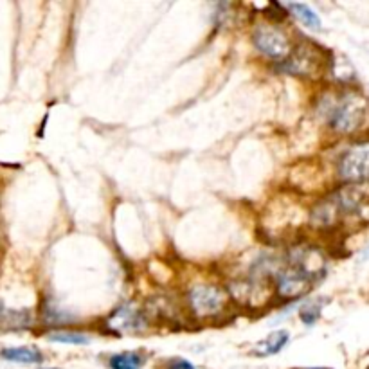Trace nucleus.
I'll return each mask as SVG.
<instances>
[{
  "label": "nucleus",
  "mask_w": 369,
  "mask_h": 369,
  "mask_svg": "<svg viewBox=\"0 0 369 369\" xmlns=\"http://www.w3.org/2000/svg\"><path fill=\"white\" fill-rule=\"evenodd\" d=\"M365 99L357 94H344L330 112V123L337 132L351 133L364 123Z\"/></svg>",
  "instance_id": "nucleus-1"
},
{
  "label": "nucleus",
  "mask_w": 369,
  "mask_h": 369,
  "mask_svg": "<svg viewBox=\"0 0 369 369\" xmlns=\"http://www.w3.org/2000/svg\"><path fill=\"white\" fill-rule=\"evenodd\" d=\"M187 299H189V306L193 310V313L197 317H200V319L218 316L225 308V303H227L225 292H222L217 286L209 285L193 286L189 290V297Z\"/></svg>",
  "instance_id": "nucleus-2"
},
{
  "label": "nucleus",
  "mask_w": 369,
  "mask_h": 369,
  "mask_svg": "<svg viewBox=\"0 0 369 369\" xmlns=\"http://www.w3.org/2000/svg\"><path fill=\"white\" fill-rule=\"evenodd\" d=\"M252 38H254V46L272 60H286L292 53L289 36L274 26H258Z\"/></svg>",
  "instance_id": "nucleus-3"
},
{
  "label": "nucleus",
  "mask_w": 369,
  "mask_h": 369,
  "mask_svg": "<svg viewBox=\"0 0 369 369\" xmlns=\"http://www.w3.org/2000/svg\"><path fill=\"white\" fill-rule=\"evenodd\" d=\"M369 146L368 142H358L348 150L339 162V175L350 182H362L368 177Z\"/></svg>",
  "instance_id": "nucleus-4"
},
{
  "label": "nucleus",
  "mask_w": 369,
  "mask_h": 369,
  "mask_svg": "<svg viewBox=\"0 0 369 369\" xmlns=\"http://www.w3.org/2000/svg\"><path fill=\"white\" fill-rule=\"evenodd\" d=\"M108 328L115 333H132V331H141L146 328V319L141 312L133 305L121 306L115 310L108 319Z\"/></svg>",
  "instance_id": "nucleus-5"
},
{
  "label": "nucleus",
  "mask_w": 369,
  "mask_h": 369,
  "mask_svg": "<svg viewBox=\"0 0 369 369\" xmlns=\"http://www.w3.org/2000/svg\"><path fill=\"white\" fill-rule=\"evenodd\" d=\"M313 279L306 276L305 272L299 271L297 266H290L285 272H281L278 278V290L283 297H301L308 292Z\"/></svg>",
  "instance_id": "nucleus-6"
},
{
  "label": "nucleus",
  "mask_w": 369,
  "mask_h": 369,
  "mask_svg": "<svg viewBox=\"0 0 369 369\" xmlns=\"http://www.w3.org/2000/svg\"><path fill=\"white\" fill-rule=\"evenodd\" d=\"M286 60L289 61H286L285 69L293 74H312V71L317 67L316 54L306 47H301L293 56H289Z\"/></svg>",
  "instance_id": "nucleus-7"
},
{
  "label": "nucleus",
  "mask_w": 369,
  "mask_h": 369,
  "mask_svg": "<svg viewBox=\"0 0 369 369\" xmlns=\"http://www.w3.org/2000/svg\"><path fill=\"white\" fill-rule=\"evenodd\" d=\"M0 357L8 362H15V364H40L43 358L42 351L33 346L4 348L0 351Z\"/></svg>",
  "instance_id": "nucleus-8"
},
{
  "label": "nucleus",
  "mask_w": 369,
  "mask_h": 369,
  "mask_svg": "<svg viewBox=\"0 0 369 369\" xmlns=\"http://www.w3.org/2000/svg\"><path fill=\"white\" fill-rule=\"evenodd\" d=\"M31 326V316L26 310H11L6 308L2 303H0V328L2 330H26Z\"/></svg>",
  "instance_id": "nucleus-9"
},
{
  "label": "nucleus",
  "mask_w": 369,
  "mask_h": 369,
  "mask_svg": "<svg viewBox=\"0 0 369 369\" xmlns=\"http://www.w3.org/2000/svg\"><path fill=\"white\" fill-rule=\"evenodd\" d=\"M289 337L290 335L286 330L272 331L266 339L259 341L252 351H254V355H258V357H271V355L279 353V351L285 348V344L289 343Z\"/></svg>",
  "instance_id": "nucleus-10"
},
{
  "label": "nucleus",
  "mask_w": 369,
  "mask_h": 369,
  "mask_svg": "<svg viewBox=\"0 0 369 369\" xmlns=\"http://www.w3.org/2000/svg\"><path fill=\"white\" fill-rule=\"evenodd\" d=\"M293 16L299 20L303 26L310 27V29H321V19L310 6L306 4H286Z\"/></svg>",
  "instance_id": "nucleus-11"
},
{
  "label": "nucleus",
  "mask_w": 369,
  "mask_h": 369,
  "mask_svg": "<svg viewBox=\"0 0 369 369\" xmlns=\"http://www.w3.org/2000/svg\"><path fill=\"white\" fill-rule=\"evenodd\" d=\"M142 365V357L133 351L118 353L110 358L112 369H139Z\"/></svg>",
  "instance_id": "nucleus-12"
},
{
  "label": "nucleus",
  "mask_w": 369,
  "mask_h": 369,
  "mask_svg": "<svg viewBox=\"0 0 369 369\" xmlns=\"http://www.w3.org/2000/svg\"><path fill=\"white\" fill-rule=\"evenodd\" d=\"M49 341H54V343H61V344H87L88 337L83 335L81 331H73V330H60V331H53V333L47 335Z\"/></svg>",
  "instance_id": "nucleus-13"
},
{
  "label": "nucleus",
  "mask_w": 369,
  "mask_h": 369,
  "mask_svg": "<svg viewBox=\"0 0 369 369\" xmlns=\"http://www.w3.org/2000/svg\"><path fill=\"white\" fill-rule=\"evenodd\" d=\"M321 313V303H308V305L305 306V308L301 310V319H303V323L306 324H312L313 321L319 317Z\"/></svg>",
  "instance_id": "nucleus-14"
},
{
  "label": "nucleus",
  "mask_w": 369,
  "mask_h": 369,
  "mask_svg": "<svg viewBox=\"0 0 369 369\" xmlns=\"http://www.w3.org/2000/svg\"><path fill=\"white\" fill-rule=\"evenodd\" d=\"M167 369H194V368L191 362L184 360V358H177V360H173L172 364H170V368Z\"/></svg>",
  "instance_id": "nucleus-15"
},
{
  "label": "nucleus",
  "mask_w": 369,
  "mask_h": 369,
  "mask_svg": "<svg viewBox=\"0 0 369 369\" xmlns=\"http://www.w3.org/2000/svg\"><path fill=\"white\" fill-rule=\"evenodd\" d=\"M313 369H328V368H313Z\"/></svg>",
  "instance_id": "nucleus-16"
}]
</instances>
